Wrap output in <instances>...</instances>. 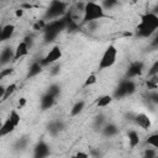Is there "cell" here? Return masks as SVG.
I'll use <instances>...</instances> for the list:
<instances>
[{
	"instance_id": "f35d334b",
	"label": "cell",
	"mask_w": 158,
	"mask_h": 158,
	"mask_svg": "<svg viewBox=\"0 0 158 158\" xmlns=\"http://www.w3.org/2000/svg\"><path fill=\"white\" fill-rule=\"evenodd\" d=\"M23 9L22 7H20V9H16L15 10V15H16V17H21V16H23Z\"/></svg>"
},
{
	"instance_id": "ac0fdd59",
	"label": "cell",
	"mask_w": 158,
	"mask_h": 158,
	"mask_svg": "<svg viewBox=\"0 0 158 158\" xmlns=\"http://www.w3.org/2000/svg\"><path fill=\"white\" fill-rule=\"evenodd\" d=\"M85 109V101L84 100H78L74 102V105L72 106L70 109V116L74 117V116H78L79 114L83 112V110Z\"/></svg>"
},
{
	"instance_id": "484cf974",
	"label": "cell",
	"mask_w": 158,
	"mask_h": 158,
	"mask_svg": "<svg viewBox=\"0 0 158 158\" xmlns=\"http://www.w3.org/2000/svg\"><path fill=\"white\" fill-rule=\"evenodd\" d=\"M158 75V60H154L152 63V65L149 67V69L147 70V78H154Z\"/></svg>"
},
{
	"instance_id": "277c9868",
	"label": "cell",
	"mask_w": 158,
	"mask_h": 158,
	"mask_svg": "<svg viewBox=\"0 0 158 158\" xmlns=\"http://www.w3.org/2000/svg\"><path fill=\"white\" fill-rule=\"evenodd\" d=\"M117 48L115 44H109L106 47V49L104 51L100 60H99V65H98V69L99 70H104V69H109L111 68L115 63H116V59H117Z\"/></svg>"
},
{
	"instance_id": "7a4b0ae2",
	"label": "cell",
	"mask_w": 158,
	"mask_h": 158,
	"mask_svg": "<svg viewBox=\"0 0 158 158\" xmlns=\"http://www.w3.org/2000/svg\"><path fill=\"white\" fill-rule=\"evenodd\" d=\"M111 16L106 14V10L101 6L100 2L95 1H88L85 2V9H84V16L81 20V23H90V22H96L98 20L101 19H110Z\"/></svg>"
},
{
	"instance_id": "ffe728a7",
	"label": "cell",
	"mask_w": 158,
	"mask_h": 158,
	"mask_svg": "<svg viewBox=\"0 0 158 158\" xmlns=\"http://www.w3.org/2000/svg\"><path fill=\"white\" fill-rule=\"evenodd\" d=\"M63 123L60 121H52L49 125H48V132L52 135V136H56L58 135L62 130H63Z\"/></svg>"
},
{
	"instance_id": "74e56055",
	"label": "cell",
	"mask_w": 158,
	"mask_h": 158,
	"mask_svg": "<svg viewBox=\"0 0 158 158\" xmlns=\"http://www.w3.org/2000/svg\"><path fill=\"white\" fill-rule=\"evenodd\" d=\"M23 41H25V42L27 43V46L31 48V46H32V42H33V41H32V36H26V37L23 38Z\"/></svg>"
},
{
	"instance_id": "e575fe53",
	"label": "cell",
	"mask_w": 158,
	"mask_h": 158,
	"mask_svg": "<svg viewBox=\"0 0 158 158\" xmlns=\"http://www.w3.org/2000/svg\"><path fill=\"white\" fill-rule=\"evenodd\" d=\"M59 72H60V64L56 63V64L53 65V68H52L51 73H52V75H57V74H59Z\"/></svg>"
},
{
	"instance_id": "6da1fadb",
	"label": "cell",
	"mask_w": 158,
	"mask_h": 158,
	"mask_svg": "<svg viewBox=\"0 0 158 158\" xmlns=\"http://www.w3.org/2000/svg\"><path fill=\"white\" fill-rule=\"evenodd\" d=\"M158 31V15L153 11L141 15L136 26V36L139 38H149Z\"/></svg>"
},
{
	"instance_id": "8992f818",
	"label": "cell",
	"mask_w": 158,
	"mask_h": 158,
	"mask_svg": "<svg viewBox=\"0 0 158 158\" xmlns=\"http://www.w3.org/2000/svg\"><path fill=\"white\" fill-rule=\"evenodd\" d=\"M62 56H63L62 48H60L58 44H56V46H53V47L47 52V54H46L40 62H41V64H42L43 67L52 65V64H56V63L62 58Z\"/></svg>"
},
{
	"instance_id": "603a6c76",
	"label": "cell",
	"mask_w": 158,
	"mask_h": 158,
	"mask_svg": "<svg viewBox=\"0 0 158 158\" xmlns=\"http://www.w3.org/2000/svg\"><path fill=\"white\" fill-rule=\"evenodd\" d=\"M16 127L19 126V123L21 122V116H20V114L17 112V110L16 109H12L11 111H10V114H9V117H7Z\"/></svg>"
},
{
	"instance_id": "7c38bea8",
	"label": "cell",
	"mask_w": 158,
	"mask_h": 158,
	"mask_svg": "<svg viewBox=\"0 0 158 158\" xmlns=\"http://www.w3.org/2000/svg\"><path fill=\"white\" fill-rule=\"evenodd\" d=\"M42 70H43V65L41 64V62L40 60L33 62L28 67V70H27V74H26V79H31V78L37 77L40 73H42Z\"/></svg>"
},
{
	"instance_id": "4316f807",
	"label": "cell",
	"mask_w": 158,
	"mask_h": 158,
	"mask_svg": "<svg viewBox=\"0 0 158 158\" xmlns=\"http://www.w3.org/2000/svg\"><path fill=\"white\" fill-rule=\"evenodd\" d=\"M96 81H98V78H96V75H95V74H89V75L86 77V79L84 80L83 88H88V86H91V85H94Z\"/></svg>"
},
{
	"instance_id": "60d3db41",
	"label": "cell",
	"mask_w": 158,
	"mask_h": 158,
	"mask_svg": "<svg viewBox=\"0 0 158 158\" xmlns=\"http://www.w3.org/2000/svg\"><path fill=\"white\" fill-rule=\"evenodd\" d=\"M143 158H144V157H143Z\"/></svg>"
},
{
	"instance_id": "ab89813d",
	"label": "cell",
	"mask_w": 158,
	"mask_h": 158,
	"mask_svg": "<svg viewBox=\"0 0 158 158\" xmlns=\"http://www.w3.org/2000/svg\"><path fill=\"white\" fill-rule=\"evenodd\" d=\"M153 12H154V14H157V15H158V4H157V5H156V6H154V9H153Z\"/></svg>"
},
{
	"instance_id": "30bf717a",
	"label": "cell",
	"mask_w": 158,
	"mask_h": 158,
	"mask_svg": "<svg viewBox=\"0 0 158 158\" xmlns=\"http://www.w3.org/2000/svg\"><path fill=\"white\" fill-rule=\"evenodd\" d=\"M28 53H30V47H28L27 43L22 40L21 42L17 43V46H16V48H15L14 62H15V60H19V59H21V58H23V57H26V56H28Z\"/></svg>"
},
{
	"instance_id": "8d00e7d4",
	"label": "cell",
	"mask_w": 158,
	"mask_h": 158,
	"mask_svg": "<svg viewBox=\"0 0 158 158\" xmlns=\"http://www.w3.org/2000/svg\"><path fill=\"white\" fill-rule=\"evenodd\" d=\"M26 102H27L26 98H20V100H19V102H17V105H19V109H22V107L26 105Z\"/></svg>"
},
{
	"instance_id": "836d02e7",
	"label": "cell",
	"mask_w": 158,
	"mask_h": 158,
	"mask_svg": "<svg viewBox=\"0 0 158 158\" xmlns=\"http://www.w3.org/2000/svg\"><path fill=\"white\" fill-rule=\"evenodd\" d=\"M151 47H153V48H157L158 47V31L156 32V35L151 40Z\"/></svg>"
},
{
	"instance_id": "9c48e42d",
	"label": "cell",
	"mask_w": 158,
	"mask_h": 158,
	"mask_svg": "<svg viewBox=\"0 0 158 158\" xmlns=\"http://www.w3.org/2000/svg\"><path fill=\"white\" fill-rule=\"evenodd\" d=\"M133 122H135L138 127H141V128H143V130H149L151 126H152V120H151V117H149L147 114H144V112H138V114H136V115L133 116Z\"/></svg>"
},
{
	"instance_id": "d6a6232c",
	"label": "cell",
	"mask_w": 158,
	"mask_h": 158,
	"mask_svg": "<svg viewBox=\"0 0 158 158\" xmlns=\"http://www.w3.org/2000/svg\"><path fill=\"white\" fill-rule=\"evenodd\" d=\"M70 158H90V154H89L88 152L79 151V152H77L75 154H73Z\"/></svg>"
},
{
	"instance_id": "8fae6325",
	"label": "cell",
	"mask_w": 158,
	"mask_h": 158,
	"mask_svg": "<svg viewBox=\"0 0 158 158\" xmlns=\"http://www.w3.org/2000/svg\"><path fill=\"white\" fill-rule=\"evenodd\" d=\"M14 57H15V49H12L11 47H5L0 53V63H1V65H5L10 60H14Z\"/></svg>"
},
{
	"instance_id": "5bb4252c",
	"label": "cell",
	"mask_w": 158,
	"mask_h": 158,
	"mask_svg": "<svg viewBox=\"0 0 158 158\" xmlns=\"http://www.w3.org/2000/svg\"><path fill=\"white\" fill-rule=\"evenodd\" d=\"M54 102H56V98H53V96H51V95L44 93L40 99V107H41V110L46 111V110L51 109L54 105Z\"/></svg>"
},
{
	"instance_id": "4dcf8cb0",
	"label": "cell",
	"mask_w": 158,
	"mask_h": 158,
	"mask_svg": "<svg viewBox=\"0 0 158 158\" xmlns=\"http://www.w3.org/2000/svg\"><path fill=\"white\" fill-rule=\"evenodd\" d=\"M12 72H14L12 68H5V69H1V72H0V79H4V78H6V77H9L10 74H12Z\"/></svg>"
},
{
	"instance_id": "44dd1931",
	"label": "cell",
	"mask_w": 158,
	"mask_h": 158,
	"mask_svg": "<svg viewBox=\"0 0 158 158\" xmlns=\"http://www.w3.org/2000/svg\"><path fill=\"white\" fill-rule=\"evenodd\" d=\"M60 91H62V89H60V85L59 84H57V83H53V84H51L48 88H47V90H46V94H48V95H51V96H53V98H58V95L60 94Z\"/></svg>"
},
{
	"instance_id": "9a60e30c",
	"label": "cell",
	"mask_w": 158,
	"mask_h": 158,
	"mask_svg": "<svg viewBox=\"0 0 158 158\" xmlns=\"http://www.w3.org/2000/svg\"><path fill=\"white\" fill-rule=\"evenodd\" d=\"M15 25L12 23H7L5 26H2L1 28V32H0V41H6V40H10L12 37V35L15 33Z\"/></svg>"
},
{
	"instance_id": "d6986e66",
	"label": "cell",
	"mask_w": 158,
	"mask_h": 158,
	"mask_svg": "<svg viewBox=\"0 0 158 158\" xmlns=\"http://www.w3.org/2000/svg\"><path fill=\"white\" fill-rule=\"evenodd\" d=\"M112 100H114L112 95L106 94V95H101V96H99V98L96 99L95 104H96L98 107H106V106H109V105L112 102Z\"/></svg>"
},
{
	"instance_id": "3957f363",
	"label": "cell",
	"mask_w": 158,
	"mask_h": 158,
	"mask_svg": "<svg viewBox=\"0 0 158 158\" xmlns=\"http://www.w3.org/2000/svg\"><path fill=\"white\" fill-rule=\"evenodd\" d=\"M68 6H69L68 2H63V1H51V2H49V6L46 9L43 20H46L47 22H49V21L57 20V19L64 17V16L67 15Z\"/></svg>"
},
{
	"instance_id": "d590c367",
	"label": "cell",
	"mask_w": 158,
	"mask_h": 158,
	"mask_svg": "<svg viewBox=\"0 0 158 158\" xmlns=\"http://www.w3.org/2000/svg\"><path fill=\"white\" fill-rule=\"evenodd\" d=\"M89 154H90V157L96 158V157H99V156H100V152H99V151H96V149H94V148H91V149L89 151Z\"/></svg>"
},
{
	"instance_id": "f1b7e54d",
	"label": "cell",
	"mask_w": 158,
	"mask_h": 158,
	"mask_svg": "<svg viewBox=\"0 0 158 158\" xmlns=\"http://www.w3.org/2000/svg\"><path fill=\"white\" fill-rule=\"evenodd\" d=\"M143 157L144 158H157V152H156V148H146L144 149V153H143Z\"/></svg>"
},
{
	"instance_id": "83f0119b",
	"label": "cell",
	"mask_w": 158,
	"mask_h": 158,
	"mask_svg": "<svg viewBox=\"0 0 158 158\" xmlns=\"http://www.w3.org/2000/svg\"><path fill=\"white\" fill-rule=\"evenodd\" d=\"M46 26H47V21L46 20H37L35 23H33V26H32V28L35 30V31H44V28H46Z\"/></svg>"
},
{
	"instance_id": "2e32d148",
	"label": "cell",
	"mask_w": 158,
	"mask_h": 158,
	"mask_svg": "<svg viewBox=\"0 0 158 158\" xmlns=\"http://www.w3.org/2000/svg\"><path fill=\"white\" fill-rule=\"evenodd\" d=\"M127 141H128V146L130 148H136L139 142H141V138H139V135L136 130H130L127 132Z\"/></svg>"
},
{
	"instance_id": "4fadbf2b",
	"label": "cell",
	"mask_w": 158,
	"mask_h": 158,
	"mask_svg": "<svg viewBox=\"0 0 158 158\" xmlns=\"http://www.w3.org/2000/svg\"><path fill=\"white\" fill-rule=\"evenodd\" d=\"M118 132H120V128H118L117 125L114 123V122H106V125H105V126L102 127V130H101V133H102V136H105V137H114V136H116Z\"/></svg>"
},
{
	"instance_id": "5b68a950",
	"label": "cell",
	"mask_w": 158,
	"mask_h": 158,
	"mask_svg": "<svg viewBox=\"0 0 158 158\" xmlns=\"http://www.w3.org/2000/svg\"><path fill=\"white\" fill-rule=\"evenodd\" d=\"M137 89V85L136 83L132 80V79H127L125 78L123 80H121L118 83V85L116 86V89L114 90V94H112V98L114 99H123L125 96H128V95H132Z\"/></svg>"
},
{
	"instance_id": "1f68e13d",
	"label": "cell",
	"mask_w": 158,
	"mask_h": 158,
	"mask_svg": "<svg viewBox=\"0 0 158 158\" xmlns=\"http://www.w3.org/2000/svg\"><path fill=\"white\" fill-rule=\"evenodd\" d=\"M148 98H149V100H151L153 104H157V105H158V91H156V90L151 91V93L148 94Z\"/></svg>"
},
{
	"instance_id": "e0dca14e",
	"label": "cell",
	"mask_w": 158,
	"mask_h": 158,
	"mask_svg": "<svg viewBox=\"0 0 158 158\" xmlns=\"http://www.w3.org/2000/svg\"><path fill=\"white\" fill-rule=\"evenodd\" d=\"M15 128H16V126H15L9 118H6V120L4 121V123L1 125V128H0V136L4 137V136H6V135H10L11 132L15 131Z\"/></svg>"
},
{
	"instance_id": "f546056e",
	"label": "cell",
	"mask_w": 158,
	"mask_h": 158,
	"mask_svg": "<svg viewBox=\"0 0 158 158\" xmlns=\"http://www.w3.org/2000/svg\"><path fill=\"white\" fill-rule=\"evenodd\" d=\"M101 4V6L105 9V10H111L114 6H116L118 2L117 1H111V0H109V1H102V2H100Z\"/></svg>"
},
{
	"instance_id": "d4e9b609",
	"label": "cell",
	"mask_w": 158,
	"mask_h": 158,
	"mask_svg": "<svg viewBox=\"0 0 158 158\" xmlns=\"http://www.w3.org/2000/svg\"><path fill=\"white\" fill-rule=\"evenodd\" d=\"M146 143L153 148H158V132L156 133H152L149 135L147 138H146Z\"/></svg>"
},
{
	"instance_id": "7402d4cb",
	"label": "cell",
	"mask_w": 158,
	"mask_h": 158,
	"mask_svg": "<svg viewBox=\"0 0 158 158\" xmlns=\"http://www.w3.org/2000/svg\"><path fill=\"white\" fill-rule=\"evenodd\" d=\"M106 118H105V116L104 115H98V116H95V118H94V128L95 130H99L100 132H101V130H102V127L106 125Z\"/></svg>"
},
{
	"instance_id": "ba28073f",
	"label": "cell",
	"mask_w": 158,
	"mask_h": 158,
	"mask_svg": "<svg viewBox=\"0 0 158 158\" xmlns=\"http://www.w3.org/2000/svg\"><path fill=\"white\" fill-rule=\"evenodd\" d=\"M51 154V147L46 141H40L33 148L32 158H47Z\"/></svg>"
},
{
	"instance_id": "b9f144b4",
	"label": "cell",
	"mask_w": 158,
	"mask_h": 158,
	"mask_svg": "<svg viewBox=\"0 0 158 158\" xmlns=\"http://www.w3.org/2000/svg\"><path fill=\"white\" fill-rule=\"evenodd\" d=\"M157 158H158V157H157Z\"/></svg>"
},
{
	"instance_id": "cb8c5ba5",
	"label": "cell",
	"mask_w": 158,
	"mask_h": 158,
	"mask_svg": "<svg viewBox=\"0 0 158 158\" xmlns=\"http://www.w3.org/2000/svg\"><path fill=\"white\" fill-rule=\"evenodd\" d=\"M16 89H17V84H16V83H10V84L6 86V89H5V95H4V98H2V101L7 100L9 96H11V95L16 91Z\"/></svg>"
},
{
	"instance_id": "52a82bcc",
	"label": "cell",
	"mask_w": 158,
	"mask_h": 158,
	"mask_svg": "<svg viewBox=\"0 0 158 158\" xmlns=\"http://www.w3.org/2000/svg\"><path fill=\"white\" fill-rule=\"evenodd\" d=\"M144 70V63L142 60H135L132 63H130V65L127 67L126 70V78L127 79H133L139 77Z\"/></svg>"
}]
</instances>
